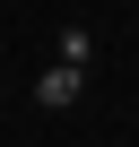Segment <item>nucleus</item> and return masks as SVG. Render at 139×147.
Masks as SVG:
<instances>
[{
	"mask_svg": "<svg viewBox=\"0 0 139 147\" xmlns=\"http://www.w3.org/2000/svg\"><path fill=\"white\" fill-rule=\"evenodd\" d=\"M78 95H87V69H78V61H52L44 78H35V104H44V113H70Z\"/></svg>",
	"mask_w": 139,
	"mask_h": 147,
	"instance_id": "nucleus-1",
	"label": "nucleus"
},
{
	"mask_svg": "<svg viewBox=\"0 0 139 147\" xmlns=\"http://www.w3.org/2000/svg\"><path fill=\"white\" fill-rule=\"evenodd\" d=\"M61 61L87 69V61H96V35H87V26H61Z\"/></svg>",
	"mask_w": 139,
	"mask_h": 147,
	"instance_id": "nucleus-2",
	"label": "nucleus"
}]
</instances>
